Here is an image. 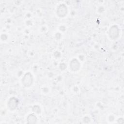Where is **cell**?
<instances>
[{"instance_id":"1","label":"cell","mask_w":124,"mask_h":124,"mask_svg":"<svg viewBox=\"0 0 124 124\" xmlns=\"http://www.w3.org/2000/svg\"><path fill=\"white\" fill-rule=\"evenodd\" d=\"M33 82V77L30 73H27L22 78V83L26 87L30 86Z\"/></svg>"},{"instance_id":"2","label":"cell","mask_w":124,"mask_h":124,"mask_svg":"<svg viewBox=\"0 0 124 124\" xmlns=\"http://www.w3.org/2000/svg\"><path fill=\"white\" fill-rule=\"evenodd\" d=\"M119 31L118 27L116 25H114L112 26L109 31V35L111 38L113 39H115L117 38L119 35Z\"/></svg>"},{"instance_id":"3","label":"cell","mask_w":124,"mask_h":124,"mask_svg":"<svg viewBox=\"0 0 124 124\" xmlns=\"http://www.w3.org/2000/svg\"><path fill=\"white\" fill-rule=\"evenodd\" d=\"M67 13V8L66 6L64 4H62L59 6L57 9V14L59 16L62 17L66 15Z\"/></svg>"},{"instance_id":"4","label":"cell","mask_w":124,"mask_h":124,"mask_svg":"<svg viewBox=\"0 0 124 124\" xmlns=\"http://www.w3.org/2000/svg\"><path fill=\"white\" fill-rule=\"evenodd\" d=\"M18 104V100L15 97L10 98L8 101V105L9 108L11 109H15Z\"/></svg>"},{"instance_id":"5","label":"cell","mask_w":124,"mask_h":124,"mask_svg":"<svg viewBox=\"0 0 124 124\" xmlns=\"http://www.w3.org/2000/svg\"><path fill=\"white\" fill-rule=\"evenodd\" d=\"M70 65L71 68L73 70L76 71L78 69L80 64H79V63L78 62V61L77 60L74 59L71 62Z\"/></svg>"},{"instance_id":"6","label":"cell","mask_w":124,"mask_h":124,"mask_svg":"<svg viewBox=\"0 0 124 124\" xmlns=\"http://www.w3.org/2000/svg\"><path fill=\"white\" fill-rule=\"evenodd\" d=\"M37 121V118L34 114H30L27 117V122L29 124H34Z\"/></svg>"}]
</instances>
